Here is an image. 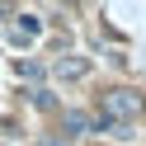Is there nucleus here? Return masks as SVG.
I'll use <instances>...</instances> for the list:
<instances>
[{
  "label": "nucleus",
  "instance_id": "obj_1",
  "mask_svg": "<svg viewBox=\"0 0 146 146\" xmlns=\"http://www.w3.org/2000/svg\"><path fill=\"white\" fill-rule=\"evenodd\" d=\"M99 118H108V123H137V118L146 113V94L141 90H127V85H113L99 94Z\"/></svg>",
  "mask_w": 146,
  "mask_h": 146
},
{
  "label": "nucleus",
  "instance_id": "obj_2",
  "mask_svg": "<svg viewBox=\"0 0 146 146\" xmlns=\"http://www.w3.org/2000/svg\"><path fill=\"white\" fill-rule=\"evenodd\" d=\"M52 76L57 80H85L90 76V57H57L52 61Z\"/></svg>",
  "mask_w": 146,
  "mask_h": 146
},
{
  "label": "nucleus",
  "instance_id": "obj_3",
  "mask_svg": "<svg viewBox=\"0 0 146 146\" xmlns=\"http://www.w3.org/2000/svg\"><path fill=\"white\" fill-rule=\"evenodd\" d=\"M42 33V24L33 19V14H14V24H10V42H33Z\"/></svg>",
  "mask_w": 146,
  "mask_h": 146
},
{
  "label": "nucleus",
  "instance_id": "obj_4",
  "mask_svg": "<svg viewBox=\"0 0 146 146\" xmlns=\"http://www.w3.org/2000/svg\"><path fill=\"white\" fill-rule=\"evenodd\" d=\"M61 127H66L61 137H80V132H90V127H94V118H90V113H76V108H66V113H61Z\"/></svg>",
  "mask_w": 146,
  "mask_h": 146
},
{
  "label": "nucleus",
  "instance_id": "obj_5",
  "mask_svg": "<svg viewBox=\"0 0 146 146\" xmlns=\"http://www.w3.org/2000/svg\"><path fill=\"white\" fill-rule=\"evenodd\" d=\"M33 94V108H42V113H52V108H57V99L47 94V90H29Z\"/></svg>",
  "mask_w": 146,
  "mask_h": 146
},
{
  "label": "nucleus",
  "instance_id": "obj_6",
  "mask_svg": "<svg viewBox=\"0 0 146 146\" xmlns=\"http://www.w3.org/2000/svg\"><path fill=\"white\" fill-rule=\"evenodd\" d=\"M42 146H71V137H47Z\"/></svg>",
  "mask_w": 146,
  "mask_h": 146
},
{
  "label": "nucleus",
  "instance_id": "obj_7",
  "mask_svg": "<svg viewBox=\"0 0 146 146\" xmlns=\"http://www.w3.org/2000/svg\"><path fill=\"white\" fill-rule=\"evenodd\" d=\"M0 14H5V19H10V14H14V0H0Z\"/></svg>",
  "mask_w": 146,
  "mask_h": 146
}]
</instances>
